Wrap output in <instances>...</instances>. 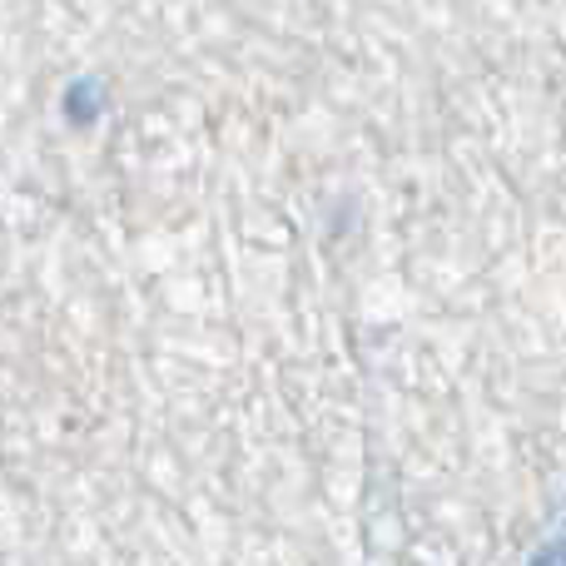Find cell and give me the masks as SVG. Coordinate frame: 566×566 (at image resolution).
Segmentation results:
<instances>
[{"label":"cell","mask_w":566,"mask_h":566,"mask_svg":"<svg viewBox=\"0 0 566 566\" xmlns=\"http://www.w3.org/2000/svg\"><path fill=\"white\" fill-rule=\"evenodd\" d=\"M65 119L75 129H85V125H95L99 115H105V80L99 75H80V80H70V90H65Z\"/></svg>","instance_id":"6da1fadb"},{"label":"cell","mask_w":566,"mask_h":566,"mask_svg":"<svg viewBox=\"0 0 566 566\" xmlns=\"http://www.w3.org/2000/svg\"><path fill=\"white\" fill-rule=\"evenodd\" d=\"M527 566H566V542H547V547H537Z\"/></svg>","instance_id":"7a4b0ae2"}]
</instances>
